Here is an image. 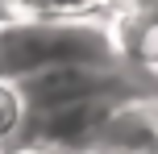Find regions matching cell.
<instances>
[{"label": "cell", "instance_id": "52a82bcc", "mask_svg": "<svg viewBox=\"0 0 158 154\" xmlns=\"http://www.w3.org/2000/svg\"><path fill=\"white\" fill-rule=\"evenodd\" d=\"M75 154H104V150H75Z\"/></svg>", "mask_w": 158, "mask_h": 154}, {"label": "cell", "instance_id": "6da1fadb", "mask_svg": "<svg viewBox=\"0 0 158 154\" xmlns=\"http://www.w3.org/2000/svg\"><path fill=\"white\" fill-rule=\"evenodd\" d=\"M58 63H121L112 13L4 17L0 21V75L25 79Z\"/></svg>", "mask_w": 158, "mask_h": 154}, {"label": "cell", "instance_id": "3957f363", "mask_svg": "<svg viewBox=\"0 0 158 154\" xmlns=\"http://www.w3.org/2000/svg\"><path fill=\"white\" fill-rule=\"evenodd\" d=\"M104 154H158V92L129 88L108 104L96 146Z\"/></svg>", "mask_w": 158, "mask_h": 154}, {"label": "cell", "instance_id": "5b68a950", "mask_svg": "<svg viewBox=\"0 0 158 154\" xmlns=\"http://www.w3.org/2000/svg\"><path fill=\"white\" fill-rule=\"evenodd\" d=\"M25 125H29V104H25L17 79L0 75V150L17 146L21 133H25Z\"/></svg>", "mask_w": 158, "mask_h": 154}, {"label": "cell", "instance_id": "277c9868", "mask_svg": "<svg viewBox=\"0 0 158 154\" xmlns=\"http://www.w3.org/2000/svg\"><path fill=\"white\" fill-rule=\"evenodd\" d=\"M112 33H117V54L129 71L158 75V8H117Z\"/></svg>", "mask_w": 158, "mask_h": 154}, {"label": "cell", "instance_id": "8992f818", "mask_svg": "<svg viewBox=\"0 0 158 154\" xmlns=\"http://www.w3.org/2000/svg\"><path fill=\"white\" fill-rule=\"evenodd\" d=\"M129 4H133V8H158V0H129ZM125 4V8H129Z\"/></svg>", "mask_w": 158, "mask_h": 154}, {"label": "cell", "instance_id": "7a4b0ae2", "mask_svg": "<svg viewBox=\"0 0 158 154\" xmlns=\"http://www.w3.org/2000/svg\"><path fill=\"white\" fill-rule=\"evenodd\" d=\"M29 113H50L63 104H79L92 96H112V92L137 88L129 79V67L121 63H58L46 71H33L25 79H17Z\"/></svg>", "mask_w": 158, "mask_h": 154}]
</instances>
